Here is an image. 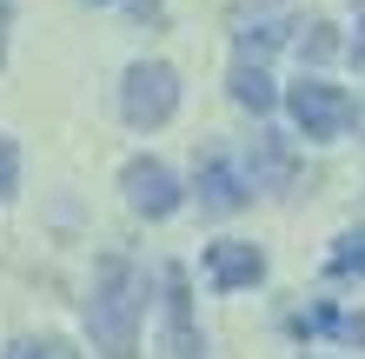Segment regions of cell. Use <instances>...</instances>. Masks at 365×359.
I'll return each mask as SVG.
<instances>
[{"instance_id":"obj_9","label":"cell","mask_w":365,"mask_h":359,"mask_svg":"<svg viewBox=\"0 0 365 359\" xmlns=\"http://www.w3.org/2000/svg\"><path fill=\"white\" fill-rule=\"evenodd\" d=\"M292 333H332L346 346H365V313H339V306H312V313H292Z\"/></svg>"},{"instance_id":"obj_3","label":"cell","mask_w":365,"mask_h":359,"mask_svg":"<svg viewBox=\"0 0 365 359\" xmlns=\"http://www.w3.org/2000/svg\"><path fill=\"white\" fill-rule=\"evenodd\" d=\"M286 107H292V120H299V133H306V140H339L359 120L352 93L346 87H326V80H299V87L286 93Z\"/></svg>"},{"instance_id":"obj_16","label":"cell","mask_w":365,"mask_h":359,"mask_svg":"<svg viewBox=\"0 0 365 359\" xmlns=\"http://www.w3.org/2000/svg\"><path fill=\"white\" fill-rule=\"evenodd\" d=\"M7 20H14V0H0V60H7Z\"/></svg>"},{"instance_id":"obj_2","label":"cell","mask_w":365,"mask_h":359,"mask_svg":"<svg viewBox=\"0 0 365 359\" xmlns=\"http://www.w3.org/2000/svg\"><path fill=\"white\" fill-rule=\"evenodd\" d=\"M120 113L133 126H166L180 113V74L166 60H140L126 67V87H120Z\"/></svg>"},{"instance_id":"obj_18","label":"cell","mask_w":365,"mask_h":359,"mask_svg":"<svg viewBox=\"0 0 365 359\" xmlns=\"http://www.w3.org/2000/svg\"><path fill=\"white\" fill-rule=\"evenodd\" d=\"M352 7H365V0H352Z\"/></svg>"},{"instance_id":"obj_15","label":"cell","mask_w":365,"mask_h":359,"mask_svg":"<svg viewBox=\"0 0 365 359\" xmlns=\"http://www.w3.org/2000/svg\"><path fill=\"white\" fill-rule=\"evenodd\" d=\"M14 180H20V146H14V140H0V200L14 193Z\"/></svg>"},{"instance_id":"obj_13","label":"cell","mask_w":365,"mask_h":359,"mask_svg":"<svg viewBox=\"0 0 365 359\" xmlns=\"http://www.w3.org/2000/svg\"><path fill=\"white\" fill-rule=\"evenodd\" d=\"M7 359H80L67 340H27V346H14Z\"/></svg>"},{"instance_id":"obj_5","label":"cell","mask_w":365,"mask_h":359,"mask_svg":"<svg viewBox=\"0 0 365 359\" xmlns=\"http://www.w3.org/2000/svg\"><path fill=\"white\" fill-rule=\"evenodd\" d=\"M206 280L220 286V293L259 286V280H266V253L246 246V240H220V246H206Z\"/></svg>"},{"instance_id":"obj_14","label":"cell","mask_w":365,"mask_h":359,"mask_svg":"<svg viewBox=\"0 0 365 359\" xmlns=\"http://www.w3.org/2000/svg\"><path fill=\"white\" fill-rule=\"evenodd\" d=\"M339 47V40H332V27H326V20H312V27H306V40H299V54H306V60H326Z\"/></svg>"},{"instance_id":"obj_17","label":"cell","mask_w":365,"mask_h":359,"mask_svg":"<svg viewBox=\"0 0 365 359\" xmlns=\"http://www.w3.org/2000/svg\"><path fill=\"white\" fill-rule=\"evenodd\" d=\"M352 67L365 74V27H359V40H352Z\"/></svg>"},{"instance_id":"obj_6","label":"cell","mask_w":365,"mask_h":359,"mask_svg":"<svg viewBox=\"0 0 365 359\" xmlns=\"http://www.w3.org/2000/svg\"><path fill=\"white\" fill-rule=\"evenodd\" d=\"M246 193H252V186L240 180V166H232L226 153H200V206H206V213H240V206H246Z\"/></svg>"},{"instance_id":"obj_7","label":"cell","mask_w":365,"mask_h":359,"mask_svg":"<svg viewBox=\"0 0 365 359\" xmlns=\"http://www.w3.org/2000/svg\"><path fill=\"white\" fill-rule=\"evenodd\" d=\"M166 353H173V359H200V333H192V293H186V266H166Z\"/></svg>"},{"instance_id":"obj_10","label":"cell","mask_w":365,"mask_h":359,"mask_svg":"<svg viewBox=\"0 0 365 359\" xmlns=\"http://www.w3.org/2000/svg\"><path fill=\"white\" fill-rule=\"evenodd\" d=\"M232 100L240 107H252V113H272V80H266V67L259 60H232Z\"/></svg>"},{"instance_id":"obj_4","label":"cell","mask_w":365,"mask_h":359,"mask_svg":"<svg viewBox=\"0 0 365 359\" xmlns=\"http://www.w3.org/2000/svg\"><path fill=\"white\" fill-rule=\"evenodd\" d=\"M120 186H126V206H133V213H146V220H166V213H180V180L166 173L160 160H126Z\"/></svg>"},{"instance_id":"obj_8","label":"cell","mask_w":365,"mask_h":359,"mask_svg":"<svg viewBox=\"0 0 365 359\" xmlns=\"http://www.w3.org/2000/svg\"><path fill=\"white\" fill-rule=\"evenodd\" d=\"M246 166H252V193H286V186H292V146L279 140V133H259V140H252Z\"/></svg>"},{"instance_id":"obj_11","label":"cell","mask_w":365,"mask_h":359,"mask_svg":"<svg viewBox=\"0 0 365 359\" xmlns=\"http://www.w3.org/2000/svg\"><path fill=\"white\" fill-rule=\"evenodd\" d=\"M332 280H365V233H339V246L326 253Z\"/></svg>"},{"instance_id":"obj_1","label":"cell","mask_w":365,"mask_h":359,"mask_svg":"<svg viewBox=\"0 0 365 359\" xmlns=\"http://www.w3.org/2000/svg\"><path fill=\"white\" fill-rule=\"evenodd\" d=\"M87 333L106 359H133L140 353V273L133 260H100V286L87 300Z\"/></svg>"},{"instance_id":"obj_12","label":"cell","mask_w":365,"mask_h":359,"mask_svg":"<svg viewBox=\"0 0 365 359\" xmlns=\"http://www.w3.org/2000/svg\"><path fill=\"white\" fill-rule=\"evenodd\" d=\"M272 47H279V27H246L240 34V60H266Z\"/></svg>"}]
</instances>
